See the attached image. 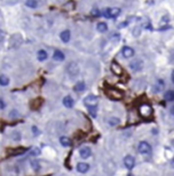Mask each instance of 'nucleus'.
I'll return each mask as SVG.
<instances>
[{"label": "nucleus", "instance_id": "obj_9", "mask_svg": "<svg viewBox=\"0 0 174 176\" xmlns=\"http://www.w3.org/2000/svg\"><path fill=\"white\" fill-rule=\"evenodd\" d=\"M123 163H124L125 168L128 169V170H132L134 168V166H135V159L132 155H126L124 157V160H123Z\"/></svg>", "mask_w": 174, "mask_h": 176}, {"label": "nucleus", "instance_id": "obj_3", "mask_svg": "<svg viewBox=\"0 0 174 176\" xmlns=\"http://www.w3.org/2000/svg\"><path fill=\"white\" fill-rule=\"evenodd\" d=\"M138 111H139V114H140V116L145 118V119H150L152 117V114H153L152 107L149 104H146V103H143L139 106Z\"/></svg>", "mask_w": 174, "mask_h": 176}, {"label": "nucleus", "instance_id": "obj_5", "mask_svg": "<svg viewBox=\"0 0 174 176\" xmlns=\"http://www.w3.org/2000/svg\"><path fill=\"white\" fill-rule=\"evenodd\" d=\"M66 70H68V75L73 78L78 76L80 70H79V65L77 64V62H71L68 64V68H66Z\"/></svg>", "mask_w": 174, "mask_h": 176}, {"label": "nucleus", "instance_id": "obj_6", "mask_svg": "<svg viewBox=\"0 0 174 176\" xmlns=\"http://www.w3.org/2000/svg\"><path fill=\"white\" fill-rule=\"evenodd\" d=\"M138 150H139V152H140L141 155H148V153L151 152V146H150L147 142L142 141V142L139 143Z\"/></svg>", "mask_w": 174, "mask_h": 176}, {"label": "nucleus", "instance_id": "obj_14", "mask_svg": "<svg viewBox=\"0 0 174 176\" xmlns=\"http://www.w3.org/2000/svg\"><path fill=\"white\" fill-rule=\"evenodd\" d=\"M64 58V54L62 52L59 51V50H55L54 53H53V59L56 60V61H63Z\"/></svg>", "mask_w": 174, "mask_h": 176}, {"label": "nucleus", "instance_id": "obj_24", "mask_svg": "<svg viewBox=\"0 0 174 176\" xmlns=\"http://www.w3.org/2000/svg\"><path fill=\"white\" fill-rule=\"evenodd\" d=\"M165 100H167V102H173L174 100V92L173 90H168V91L165 93Z\"/></svg>", "mask_w": 174, "mask_h": 176}, {"label": "nucleus", "instance_id": "obj_17", "mask_svg": "<svg viewBox=\"0 0 174 176\" xmlns=\"http://www.w3.org/2000/svg\"><path fill=\"white\" fill-rule=\"evenodd\" d=\"M60 38H61V41L63 43H68L70 41V38H71V32H70V30H64L62 32L60 33Z\"/></svg>", "mask_w": 174, "mask_h": 176}, {"label": "nucleus", "instance_id": "obj_28", "mask_svg": "<svg viewBox=\"0 0 174 176\" xmlns=\"http://www.w3.org/2000/svg\"><path fill=\"white\" fill-rule=\"evenodd\" d=\"M63 8H64L65 11H73L74 8H75V3L74 2H68L64 6H63Z\"/></svg>", "mask_w": 174, "mask_h": 176}, {"label": "nucleus", "instance_id": "obj_10", "mask_svg": "<svg viewBox=\"0 0 174 176\" xmlns=\"http://www.w3.org/2000/svg\"><path fill=\"white\" fill-rule=\"evenodd\" d=\"M130 68L133 70H135V72H139V70H141L143 68V61L139 59L134 60L130 63Z\"/></svg>", "mask_w": 174, "mask_h": 176}, {"label": "nucleus", "instance_id": "obj_27", "mask_svg": "<svg viewBox=\"0 0 174 176\" xmlns=\"http://www.w3.org/2000/svg\"><path fill=\"white\" fill-rule=\"evenodd\" d=\"M118 123H120V120L118 118H115V117H112L109 119V124L112 125V126H114V125H117Z\"/></svg>", "mask_w": 174, "mask_h": 176}, {"label": "nucleus", "instance_id": "obj_22", "mask_svg": "<svg viewBox=\"0 0 174 176\" xmlns=\"http://www.w3.org/2000/svg\"><path fill=\"white\" fill-rule=\"evenodd\" d=\"M96 29H98V32H106L107 30H108V26H107L106 23H104V22H101V23H98V26H96Z\"/></svg>", "mask_w": 174, "mask_h": 176}, {"label": "nucleus", "instance_id": "obj_12", "mask_svg": "<svg viewBox=\"0 0 174 176\" xmlns=\"http://www.w3.org/2000/svg\"><path fill=\"white\" fill-rule=\"evenodd\" d=\"M121 53H122L123 57L124 58H130V57H133L134 54H135V52H134V50L130 48V47H123L122 48V51H121Z\"/></svg>", "mask_w": 174, "mask_h": 176}, {"label": "nucleus", "instance_id": "obj_33", "mask_svg": "<svg viewBox=\"0 0 174 176\" xmlns=\"http://www.w3.org/2000/svg\"><path fill=\"white\" fill-rule=\"evenodd\" d=\"M4 36H5L4 32H3L2 30H0V41H3V38H4Z\"/></svg>", "mask_w": 174, "mask_h": 176}, {"label": "nucleus", "instance_id": "obj_13", "mask_svg": "<svg viewBox=\"0 0 174 176\" xmlns=\"http://www.w3.org/2000/svg\"><path fill=\"white\" fill-rule=\"evenodd\" d=\"M80 155H81L82 159H88L91 155V149L87 146L82 147L80 149Z\"/></svg>", "mask_w": 174, "mask_h": 176}, {"label": "nucleus", "instance_id": "obj_15", "mask_svg": "<svg viewBox=\"0 0 174 176\" xmlns=\"http://www.w3.org/2000/svg\"><path fill=\"white\" fill-rule=\"evenodd\" d=\"M77 170L79 171L80 173H86L87 171L89 170V165L86 163H79L77 166Z\"/></svg>", "mask_w": 174, "mask_h": 176}, {"label": "nucleus", "instance_id": "obj_20", "mask_svg": "<svg viewBox=\"0 0 174 176\" xmlns=\"http://www.w3.org/2000/svg\"><path fill=\"white\" fill-rule=\"evenodd\" d=\"M60 144L64 147L72 146V140L68 137H61L60 138Z\"/></svg>", "mask_w": 174, "mask_h": 176}, {"label": "nucleus", "instance_id": "obj_21", "mask_svg": "<svg viewBox=\"0 0 174 176\" xmlns=\"http://www.w3.org/2000/svg\"><path fill=\"white\" fill-rule=\"evenodd\" d=\"M85 87H86V85H85V83L83 81H81V82H78L75 86H74V90L75 91H84L85 90Z\"/></svg>", "mask_w": 174, "mask_h": 176}, {"label": "nucleus", "instance_id": "obj_25", "mask_svg": "<svg viewBox=\"0 0 174 176\" xmlns=\"http://www.w3.org/2000/svg\"><path fill=\"white\" fill-rule=\"evenodd\" d=\"M37 4L38 3L36 0H27L26 1V6H28L30 8H35L37 6Z\"/></svg>", "mask_w": 174, "mask_h": 176}, {"label": "nucleus", "instance_id": "obj_26", "mask_svg": "<svg viewBox=\"0 0 174 176\" xmlns=\"http://www.w3.org/2000/svg\"><path fill=\"white\" fill-rule=\"evenodd\" d=\"M30 164H31V167H32V169L35 172H37V171H39V169H41V167H39V164H38V162L36 160H32L31 162H30Z\"/></svg>", "mask_w": 174, "mask_h": 176}, {"label": "nucleus", "instance_id": "obj_8", "mask_svg": "<svg viewBox=\"0 0 174 176\" xmlns=\"http://www.w3.org/2000/svg\"><path fill=\"white\" fill-rule=\"evenodd\" d=\"M111 70L112 73L114 74L115 76H121L123 74V70L122 68L120 66L118 63L116 62V61H113V62L111 63Z\"/></svg>", "mask_w": 174, "mask_h": 176}, {"label": "nucleus", "instance_id": "obj_32", "mask_svg": "<svg viewBox=\"0 0 174 176\" xmlns=\"http://www.w3.org/2000/svg\"><path fill=\"white\" fill-rule=\"evenodd\" d=\"M32 130H33V135H34V136H37L38 134H39V132H38V128L36 126H32Z\"/></svg>", "mask_w": 174, "mask_h": 176}, {"label": "nucleus", "instance_id": "obj_23", "mask_svg": "<svg viewBox=\"0 0 174 176\" xmlns=\"http://www.w3.org/2000/svg\"><path fill=\"white\" fill-rule=\"evenodd\" d=\"M9 84V79L5 75H1L0 76V85L1 86H7Z\"/></svg>", "mask_w": 174, "mask_h": 176}, {"label": "nucleus", "instance_id": "obj_7", "mask_svg": "<svg viewBox=\"0 0 174 176\" xmlns=\"http://www.w3.org/2000/svg\"><path fill=\"white\" fill-rule=\"evenodd\" d=\"M27 151V148L25 147H16V148H9L7 150V155H13V157H16V155H21L23 153Z\"/></svg>", "mask_w": 174, "mask_h": 176}, {"label": "nucleus", "instance_id": "obj_18", "mask_svg": "<svg viewBox=\"0 0 174 176\" xmlns=\"http://www.w3.org/2000/svg\"><path fill=\"white\" fill-rule=\"evenodd\" d=\"M164 86H165V84H164L163 80H158V82H157L155 85L153 86V91H155V93H158V92L162 91V90L164 89Z\"/></svg>", "mask_w": 174, "mask_h": 176}, {"label": "nucleus", "instance_id": "obj_16", "mask_svg": "<svg viewBox=\"0 0 174 176\" xmlns=\"http://www.w3.org/2000/svg\"><path fill=\"white\" fill-rule=\"evenodd\" d=\"M63 105H64L65 108H73L74 106V100L72 98V96H70V95H68V96H65L64 98H63L62 100Z\"/></svg>", "mask_w": 174, "mask_h": 176}, {"label": "nucleus", "instance_id": "obj_1", "mask_svg": "<svg viewBox=\"0 0 174 176\" xmlns=\"http://www.w3.org/2000/svg\"><path fill=\"white\" fill-rule=\"evenodd\" d=\"M98 98L95 95L90 94L84 98V104L88 109V112L92 117H96V112H98Z\"/></svg>", "mask_w": 174, "mask_h": 176}, {"label": "nucleus", "instance_id": "obj_11", "mask_svg": "<svg viewBox=\"0 0 174 176\" xmlns=\"http://www.w3.org/2000/svg\"><path fill=\"white\" fill-rule=\"evenodd\" d=\"M43 104V100L41 98H34V100L31 102V108L32 110H37L41 107V105Z\"/></svg>", "mask_w": 174, "mask_h": 176}, {"label": "nucleus", "instance_id": "obj_30", "mask_svg": "<svg viewBox=\"0 0 174 176\" xmlns=\"http://www.w3.org/2000/svg\"><path fill=\"white\" fill-rule=\"evenodd\" d=\"M32 150L33 151L31 152V155H37L41 153V150H39L38 148H35V147H32Z\"/></svg>", "mask_w": 174, "mask_h": 176}, {"label": "nucleus", "instance_id": "obj_31", "mask_svg": "<svg viewBox=\"0 0 174 176\" xmlns=\"http://www.w3.org/2000/svg\"><path fill=\"white\" fill-rule=\"evenodd\" d=\"M4 108H5V103H4V100L2 98H0V110H3Z\"/></svg>", "mask_w": 174, "mask_h": 176}, {"label": "nucleus", "instance_id": "obj_19", "mask_svg": "<svg viewBox=\"0 0 174 176\" xmlns=\"http://www.w3.org/2000/svg\"><path fill=\"white\" fill-rule=\"evenodd\" d=\"M47 58H48V53L45 50H39L37 52V59L39 61H45L47 60Z\"/></svg>", "mask_w": 174, "mask_h": 176}, {"label": "nucleus", "instance_id": "obj_34", "mask_svg": "<svg viewBox=\"0 0 174 176\" xmlns=\"http://www.w3.org/2000/svg\"><path fill=\"white\" fill-rule=\"evenodd\" d=\"M171 81H172V83L174 82V75H173V73H172V75H171Z\"/></svg>", "mask_w": 174, "mask_h": 176}, {"label": "nucleus", "instance_id": "obj_4", "mask_svg": "<svg viewBox=\"0 0 174 176\" xmlns=\"http://www.w3.org/2000/svg\"><path fill=\"white\" fill-rule=\"evenodd\" d=\"M120 13H121V9L118 7H112V8H106L105 11H103V16L107 19H115L117 17L119 16Z\"/></svg>", "mask_w": 174, "mask_h": 176}, {"label": "nucleus", "instance_id": "obj_2", "mask_svg": "<svg viewBox=\"0 0 174 176\" xmlns=\"http://www.w3.org/2000/svg\"><path fill=\"white\" fill-rule=\"evenodd\" d=\"M105 93L110 100H122L124 96L123 91H121L120 89H117L114 87H107L105 89Z\"/></svg>", "mask_w": 174, "mask_h": 176}, {"label": "nucleus", "instance_id": "obj_29", "mask_svg": "<svg viewBox=\"0 0 174 176\" xmlns=\"http://www.w3.org/2000/svg\"><path fill=\"white\" fill-rule=\"evenodd\" d=\"M100 15H101V13H100V11H98V8H93L92 11H91V16L100 17Z\"/></svg>", "mask_w": 174, "mask_h": 176}]
</instances>
